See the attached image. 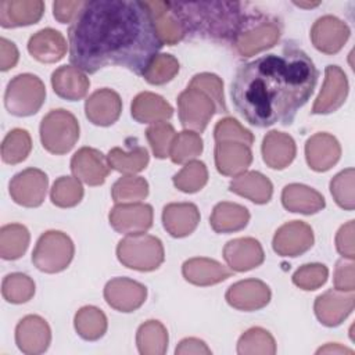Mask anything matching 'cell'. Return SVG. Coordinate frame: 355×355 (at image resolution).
<instances>
[{"instance_id": "1", "label": "cell", "mask_w": 355, "mask_h": 355, "mask_svg": "<svg viewBox=\"0 0 355 355\" xmlns=\"http://www.w3.org/2000/svg\"><path fill=\"white\" fill-rule=\"evenodd\" d=\"M69 61L87 73L108 65L143 75L162 42L144 1H85L68 29Z\"/></svg>"}, {"instance_id": "2", "label": "cell", "mask_w": 355, "mask_h": 355, "mask_svg": "<svg viewBox=\"0 0 355 355\" xmlns=\"http://www.w3.org/2000/svg\"><path fill=\"white\" fill-rule=\"evenodd\" d=\"M318 69L301 49L287 44L282 54H268L241 65L232 82V98L243 118L258 128L293 123L309 100Z\"/></svg>"}, {"instance_id": "3", "label": "cell", "mask_w": 355, "mask_h": 355, "mask_svg": "<svg viewBox=\"0 0 355 355\" xmlns=\"http://www.w3.org/2000/svg\"><path fill=\"white\" fill-rule=\"evenodd\" d=\"M184 35L232 42L250 28L243 4L237 1H168Z\"/></svg>"}, {"instance_id": "4", "label": "cell", "mask_w": 355, "mask_h": 355, "mask_svg": "<svg viewBox=\"0 0 355 355\" xmlns=\"http://www.w3.org/2000/svg\"><path fill=\"white\" fill-rule=\"evenodd\" d=\"M116 257L126 268L150 272L157 269L165 258L159 239L146 233L128 234L118 243Z\"/></svg>"}, {"instance_id": "5", "label": "cell", "mask_w": 355, "mask_h": 355, "mask_svg": "<svg viewBox=\"0 0 355 355\" xmlns=\"http://www.w3.org/2000/svg\"><path fill=\"white\" fill-rule=\"evenodd\" d=\"M46 98L44 83L32 73H21L12 78L4 93V105L15 116L36 114Z\"/></svg>"}, {"instance_id": "6", "label": "cell", "mask_w": 355, "mask_h": 355, "mask_svg": "<svg viewBox=\"0 0 355 355\" xmlns=\"http://www.w3.org/2000/svg\"><path fill=\"white\" fill-rule=\"evenodd\" d=\"M79 139V123L67 110H51L40 122V141L55 155L68 153Z\"/></svg>"}, {"instance_id": "7", "label": "cell", "mask_w": 355, "mask_h": 355, "mask_svg": "<svg viewBox=\"0 0 355 355\" xmlns=\"http://www.w3.org/2000/svg\"><path fill=\"white\" fill-rule=\"evenodd\" d=\"M73 252V243L68 234L49 230L39 237L32 252V262L44 273H57L71 263Z\"/></svg>"}, {"instance_id": "8", "label": "cell", "mask_w": 355, "mask_h": 355, "mask_svg": "<svg viewBox=\"0 0 355 355\" xmlns=\"http://www.w3.org/2000/svg\"><path fill=\"white\" fill-rule=\"evenodd\" d=\"M178 111L182 126L197 133L204 132L214 114L218 112L214 100L205 92L191 86L179 94Z\"/></svg>"}, {"instance_id": "9", "label": "cell", "mask_w": 355, "mask_h": 355, "mask_svg": "<svg viewBox=\"0 0 355 355\" xmlns=\"http://www.w3.org/2000/svg\"><path fill=\"white\" fill-rule=\"evenodd\" d=\"M49 186L47 175L37 168H28L17 173L10 182V196L11 198L28 208L39 207L46 197Z\"/></svg>"}, {"instance_id": "10", "label": "cell", "mask_w": 355, "mask_h": 355, "mask_svg": "<svg viewBox=\"0 0 355 355\" xmlns=\"http://www.w3.org/2000/svg\"><path fill=\"white\" fill-rule=\"evenodd\" d=\"M153 207L144 202H121L110 212V225L122 234L146 233L153 226Z\"/></svg>"}, {"instance_id": "11", "label": "cell", "mask_w": 355, "mask_h": 355, "mask_svg": "<svg viewBox=\"0 0 355 355\" xmlns=\"http://www.w3.org/2000/svg\"><path fill=\"white\" fill-rule=\"evenodd\" d=\"M313 244L312 227L302 220H293L280 226L273 236V250L282 257H298Z\"/></svg>"}, {"instance_id": "12", "label": "cell", "mask_w": 355, "mask_h": 355, "mask_svg": "<svg viewBox=\"0 0 355 355\" xmlns=\"http://www.w3.org/2000/svg\"><path fill=\"white\" fill-rule=\"evenodd\" d=\"M146 297V286L128 277H115L104 287V298L107 304L119 312L136 311L144 304Z\"/></svg>"}, {"instance_id": "13", "label": "cell", "mask_w": 355, "mask_h": 355, "mask_svg": "<svg viewBox=\"0 0 355 355\" xmlns=\"http://www.w3.org/2000/svg\"><path fill=\"white\" fill-rule=\"evenodd\" d=\"M51 341V330L47 322L37 315L22 318L15 327V343L26 355L44 352Z\"/></svg>"}, {"instance_id": "14", "label": "cell", "mask_w": 355, "mask_h": 355, "mask_svg": "<svg viewBox=\"0 0 355 355\" xmlns=\"http://www.w3.org/2000/svg\"><path fill=\"white\" fill-rule=\"evenodd\" d=\"M348 94V79L337 65H327L324 82L312 107V114H329L340 108Z\"/></svg>"}, {"instance_id": "15", "label": "cell", "mask_w": 355, "mask_h": 355, "mask_svg": "<svg viewBox=\"0 0 355 355\" xmlns=\"http://www.w3.org/2000/svg\"><path fill=\"white\" fill-rule=\"evenodd\" d=\"M110 164L101 151L92 147L79 148L71 159L73 176L89 186H100L110 173Z\"/></svg>"}, {"instance_id": "16", "label": "cell", "mask_w": 355, "mask_h": 355, "mask_svg": "<svg viewBox=\"0 0 355 355\" xmlns=\"http://www.w3.org/2000/svg\"><path fill=\"white\" fill-rule=\"evenodd\" d=\"M349 37L348 25L333 15L316 19L311 29L312 44L324 54L338 53Z\"/></svg>"}, {"instance_id": "17", "label": "cell", "mask_w": 355, "mask_h": 355, "mask_svg": "<svg viewBox=\"0 0 355 355\" xmlns=\"http://www.w3.org/2000/svg\"><path fill=\"white\" fill-rule=\"evenodd\" d=\"M354 291L329 290L320 294L313 305L315 315L324 326H338L354 309Z\"/></svg>"}, {"instance_id": "18", "label": "cell", "mask_w": 355, "mask_h": 355, "mask_svg": "<svg viewBox=\"0 0 355 355\" xmlns=\"http://www.w3.org/2000/svg\"><path fill=\"white\" fill-rule=\"evenodd\" d=\"M270 288L258 279L240 280L226 291V301L230 306L240 311H257L266 306L270 301Z\"/></svg>"}, {"instance_id": "19", "label": "cell", "mask_w": 355, "mask_h": 355, "mask_svg": "<svg viewBox=\"0 0 355 355\" xmlns=\"http://www.w3.org/2000/svg\"><path fill=\"white\" fill-rule=\"evenodd\" d=\"M280 37V26L275 21H259L250 26L234 40V47L241 57H251L273 47Z\"/></svg>"}, {"instance_id": "20", "label": "cell", "mask_w": 355, "mask_h": 355, "mask_svg": "<svg viewBox=\"0 0 355 355\" xmlns=\"http://www.w3.org/2000/svg\"><path fill=\"white\" fill-rule=\"evenodd\" d=\"M223 258L233 272H245L259 266L265 259V254L258 240L240 237L226 243Z\"/></svg>"}, {"instance_id": "21", "label": "cell", "mask_w": 355, "mask_h": 355, "mask_svg": "<svg viewBox=\"0 0 355 355\" xmlns=\"http://www.w3.org/2000/svg\"><path fill=\"white\" fill-rule=\"evenodd\" d=\"M122 111L119 94L111 89H98L85 103L87 119L97 126H110L118 121Z\"/></svg>"}, {"instance_id": "22", "label": "cell", "mask_w": 355, "mask_h": 355, "mask_svg": "<svg viewBox=\"0 0 355 355\" xmlns=\"http://www.w3.org/2000/svg\"><path fill=\"white\" fill-rule=\"evenodd\" d=\"M252 162L250 146L241 141H216L215 165L225 176H237L247 171Z\"/></svg>"}, {"instance_id": "23", "label": "cell", "mask_w": 355, "mask_h": 355, "mask_svg": "<svg viewBox=\"0 0 355 355\" xmlns=\"http://www.w3.org/2000/svg\"><path fill=\"white\" fill-rule=\"evenodd\" d=\"M341 155L338 140L329 133H315L306 140L305 157L311 169L316 172L329 171Z\"/></svg>"}, {"instance_id": "24", "label": "cell", "mask_w": 355, "mask_h": 355, "mask_svg": "<svg viewBox=\"0 0 355 355\" xmlns=\"http://www.w3.org/2000/svg\"><path fill=\"white\" fill-rule=\"evenodd\" d=\"M44 12L40 0H3L0 1V25L17 28L36 24Z\"/></svg>"}, {"instance_id": "25", "label": "cell", "mask_w": 355, "mask_h": 355, "mask_svg": "<svg viewBox=\"0 0 355 355\" xmlns=\"http://www.w3.org/2000/svg\"><path fill=\"white\" fill-rule=\"evenodd\" d=\"M200 222V211L191 202H172L164 207L162 223L172 237H186Z\"/></svg>"}, {"instance_id": "26", "label": "cell", "mask_w": 355, "mask_h": 355, "mask_svg": "<svg viewBox=\"0 0 355 355\" xmlns=\"http://www.w3.org/2000/svg\"><path fill=\"white\" fill-rule=\"evenodd\" d=\"M184 279L196 286H211L220 283L233 275L232 269H227L222 263L211 258H191L182 266Z\"/></svg>"}, {"instance_id": "27", "label": "cell", "mask_w": 355, "mask_h": 355, "mask_svg": "<svg viewBox=\"0 0 355 355\" xmlns=\"http://www.w3.org/2000/svg\"><path fill=\"white\" fill-rule=\"evenodd\" d=\"M28 51L40 62H57L67 53V40L58 31L46 28L31 36Z\"/></svg>"}, {"instance_id": "28", "label": "cell", "mask_w": 355, "mask_h": 355, "mask_svg": "<svg viewBox=\"0 0 355 355\" xmlns=\"http://www.w3.org/2000/svg\"><path fill=\"white\" fill-rule=\"evenodd\" d=\"M51 86L57 96L61 98L76 101L87 94L90 87L89 78L76 67L62 65L51 75Z\"/></svg>"}, {"instance_id": "29", "label": "cell", "mask_w": 355, "mask_h": 355, "mask_svg": "<svg viewBox=\"0 0 355 355\" xmlns=\"http://www.w3.org/2000/svg\"><path fill=\"white\" fill-rule=\"evenodd\" d=\"M295 141L287 133L272 130L262 141V158L272 169H284L295 157Z\"/></svg>"}, {"instance_id": "30", "label": "cell", "mask_w": 355, "mask_h": 355, "mask_svg": "<svg viewBox=\"0 0 355 355\" xmlns=\"http://www.w3.org/2000/svg\"><path fill=\"white\" fill-rule=\"evenodd\" d=\"M282 202L283 207L290 212L304 215L316 214L326 205L324 198L319 191L300 183H291L283 189Z\"/></svg>"}, {"instance_id": "31", "label": "cell", "mask_w": 355, "mask_h": 355, "mask_svg": "<svg viewBox=\"0 0 355 355\" xmlns=\"http://www.w3.org/2000/svg\"><path fill=\"white\" fill-rule=\"evenodd\" d=\"M133 119L140 123H157L172 116V105L161 96L151 92L139 93L130 105Z\"/></svg>"}, {"instance_id": "32", "label": "cell", "mask_w": 355, "mask_h": 355, "mask_svg": "<svg viewBox=\"0 0 355 355\" xmlns=\"http://www.w3.org/2000/svg\"><path fill=\"white\" fill-rule=\"evenodd\" d=\"M230 191L248 198L255 204H266L273 193L272 182L257 171L243 172L230 182Z\"/></svg>"}, {"instance_id": "33", "label": "cell", "mask_w": 355, "mask_h": 355, "mask_svg": "<svg viewBox=\"0 0 355 355\" xmlns=\"http://www.w3.org/2000/svg\"><path fill=\"white\" fill-rule=\"evenodd\" d=\"M144 4L153 17L155 31L162 43L173 46L184 37V32L171 11L168 1H144Z\"/></svg>"}, {"instance_id": "34", "label": "cell", "mask_w": 355, "mask_h": 355, "mask_svg": "<svg viewBox=\"0 0 355 355\" xmlns=\"http://www.w3.org/2000/svg\"><path fill=\"white\" fill-rule=\"evenodd\" d=\"M250 220V212L245 207L234 202H219L215 205L209 223L216 233L239 232L247 226Z\"/></svg>"}, {"instance_id": "35", "label": "cell", "mask_w": 355, "mask_h": 355, "mask_svg": "<svg viewBox=\"0 0 355 355\" xmlns=\"http://www.w3.org/2000/svg\"><path fill=\"white\" fill-rule=\"evenodd\" d=\"M136 344L143 355H162L168 348V331L158 320H147L137 329Z\"/></svg>"}, {"instance_id": "36", "label": "cell", "mask_w": 355, "mask_h": 355, "mask_svg": "<svg viewBox=\"0 0 355 355\" xmlns=\"http://www.w3.org/2000/svg\"><path fill=\"white\" fill-rule=\"evenodd\" d=\"M29 232L21 223L4 225L0 229V255L3 259L21 258L29 245Z\"/></svg>"}, {"instance_id": "37", "label": "cell", "mask_w": 355, "mask_h": 355, "mask_svg": "<svg viewBox=\"0 0 355 355\" xmlns=\"http://www.w3.org/2000/svg\"><path fill=\"white\" fill-rule=\"evenodd\" d=\"M107 161L112 169L121 173L133 175L146 169L148 164V151L141 146H132L129 151L114 147L112 150H110Z\"/></svg>"}, {"instance_id": "38", "label": "cell", "mask_w": 355, "mask_h": 355, "mask_svg": "<svg viewBox=\"0 0 355 355\" xmlns=\"http://www.w3.org/2000/svg\"><path fill=\"white\" fill-rule=\"evenodd\" d=\"M75 330L85 340H98L107 330V318L96 306H83L75 315Z\"/></svg>"}, {"instance_id": "39", "label": "cell", "mask_w": 355, "mask_h": 355, "mask_svg": "<svg viewBox=\"0 0 355 355\" xmlns=\"http://www.w3.org/2000/svg\"><path fill=\"white\" fill-rule=\"evenodd\" d=\"M32 139L28 130L17 128L10 130L1 143V159L6 164H19L29 155Z\"/></svg>"}, {"instance_id": "40", "label": "cell", "mask_w": 355, "mask_h": 355, "mask_svg": "<svg viewBox=\"0 0 355 355\" xmlns=\"http://www.w3.org/2000/svg\"><path fill=\"white\" fill-rule=\"evenodd\" d=\"M237 352L240 355H273L276 352V343L268 330L262 327H251L240 337Z\"/></svg>"}, {"instance_id": "41", "label": "cell", "mask_w": 355, "mask_h": 355, "mask_svg": "<svg viewBox=\"0 0 355 355\" xmlns=\"http://www.w3.org/2000/svg\"><path fill=\"white\" fill-rule=\"evenodd\" d=\"M202 153V139L197 132L193 130H183L180 133H176L169 157L172 162L175 164H187L189 161H193Z\"/></svg>"}, {"instance_id": "42", "label": "cell", "mask_w": 355, "mask_h": 355, "mask_svg": "<svg viewBox=\"0 0 355 355\" xmlns=\"http://www.w3.org/2000/svg\"><path fill=\"white\" fill-rule=\"evenodd\" d=\"M147 194H148L147 180L144 178L133 176V175H125L119 178L111 189L112 200L118 204L139 202L140 200H144Z\"/></svg>"}, {"instance_id": "43", "label": "cell", "mask_w": 355, "mask_h": 355, "mask_svg": "<svg viewBox=\"0 0 355 355\" xmlns=\"http://www.w3.org/2000/svg\"><path fill=\"white\" fill-rule=\"evenodd\" d=\"M1 294L7 302L24 304L35 294L33 280L24 273H10L3 279Z\"/></svg>"}, {"instance_id": "44", "label": "cell", "mask_w": 355, "mask_h": 355, "mask_svg": "<svg viewBox=\"0 0 355 355\" xmlns=\"http://www.w3.org/2000/svg\"><path fill=\"white\" fill-rule=\"evenodd\" d=\"M83 197V187L75 176L58 178L50 191L51 202L61 208H71L80 202Z\"/></svg>"}, {"instance_id": "45", "label": "cell", "mask_w": 355, "mask_h": 355, "mask_svg": "<svg viewBox=\"0 0 355 355\" xmlns=\"http://www.w3.org/2000/svg\"><path fill=\"white\" fill-rule=\"evenodd\" d=\"M208 182V171L201 161H189L175 176L173 184L183 193H196Z\"/></svg>"}, {"instance_id": "46", "label": "cell", "mask_w": 355, "mask_h": 355, "mask_svg": "<svg viewBox=\"0 0 355 355\" xmlns=\"http://www.w3.org/2000/svg\"><path fill=\"white\" fill-rule=\"evenodd\" d=\"M354 182H355L354 168H347L341 171L330 182V191L334 201L347 211H352L355 208Z\"/></svg>"}, {"instance_id": "47", "label": "cell", "mask_w": 355, "mask_h": 355, "mask_svg": "<svg viewBox=\"0 0 355 355\" xmlns=\"http://www.w3.org/2000/svg\"><path fill=\"white\" fill-rule=\"evenodd\" d=\"M179 72V62L171 54H158L143 72V78L150 85H165Z\"/></svg>"}, {"instance_id": "48", "label": "cell", "mask_w": 355, "mask_h": 355, "mask_svg": "<svg viewBox=\"0 0 355 355\" xmlns=\"http://www.w3.org/2000/svg\"><path fill=\"white\" fill-rule=\"evenodd\" d=\"M146 136H147L151 150L157 158L162 159V158L169 157L171 146L176 136V132L169 122L162 121V122L153 123L146 130Z\"/></svg>"}, {"instance_id": "49", "label": "cell", "mask_w": 355, "mask_h": 355, "mask_svg": "<svg viewBox=\"0 0 355 355\" xmlns=\"http://www.w3.org/2000/svg\"><path fill=\"white\" fill-rule=\"evenodd\" d=\"M189 86L197 87V89L205 92L216 104V110L219 114L227 112V107H226L225 96H223V82L218 75L209 73V72L197 73L191 78Z\"/></svg>"}, {"instance_id": "50", "label": "cell", "mask_w": 355, "mask_h": 355, "mask_svg": "<svg viewBox=\"0 0 355 355\" xmlns=\"http://www.w3.org/2000/svg\"><path fill=\"white\" fill-rule=\"evenodd\" d=\"M215 141H241L247 146L254 143V135L240 125L234 118H223L220 119L214 129Z\"/></svg>"}, {"instance_id": "51", "label": "cell", "mask_w": 355, "mask_h": 355, "mask_svg": "<svg viewBox=\"0 0 355 355\" xmlns=\"http://www.w3.org/2000/svg\"><path fill=\"white\" fill-rule=\"evenodd\" d=\"M329 269L322 263H306L295 270L293 283L302 290H316L327 280Z\"/></svg>"}, {"instance_id": "52", "label": "cell", "mask_w": 355, "mask_h": 355, "mask_svg": "<svg viewBox=\"0 0 355 355\" xmlns=\"http://www.w3.org/2000/svg\"><path fill=\"white\" fill-rule=\"evenodd\" d=\"M334 288L340 291H354L355 288V270L354 259H340L334 269L333 277Z\"/></svg>"}, {"instance_id": "53", "label": "cell", "mask_w": 355, "mask_h": 355, "mask_svg": "<svg viewBox=\"0 0 355 355\" xmlns=\"http://www.w3.org/2000/svg\"><path fill=\"white\" fill-rule=\"evenodd\" d=\"M354 220L343 225L336 236L337 251L347 259H354L355 257V244H354Z\"/></svg>"}, {"instance_id": "54", "label": "cell", "mask_w": 355, "mask_h": 355, "mask_svg": "<svg viewBox=\"0 0 355 355\" xmlns=\"http://www.w3.org/2000/svg\"><path fill=\"white\" fill-rule=\"evenodd\" d=\"M85 1H54L53 3V14L54 18L61 24H68L75 19L79 10L82 8Z\"/></svg>"}, {"instance_id": "55", "label": "cell", "mask_w": 355, "mask_h": 355, "mask_svg": "<svg viewBox=\"0 0 355 355\" xmlns=\"http://www.w3.org/2000/svg\"><path fill=\"white\" fill-rule=\"evenodd\" d=\"M18 49L17 46L6 39L1 37L0 39V69L1 71H8L12 67H15V64L18 62Z\"/></svg>"}, {"instance_id": "56", "label": "cell", "mask_w": 355, "mask_h": 355, "mask_svg": "<svg viewBox=\"0 0 355 355\" xmlns=\"http://www.w3.org/2000/svg\"><path fill=\"white\" fill-rule=\"evenodd\" d=\"M176 355H187V354H205L209 355L211 349L207 347V344L200 338H184L179 343V345L175 349Z\"/></svg>"}, {"instance_id": "57", "label": "cell", "mask_w": 355, "mask_h": 355, "mask_svg": "<svg viewBox=\"0 0 355 355\" xmlns=\"http://www.w3.org/2000/svg\"><path fill=\"white\" fill-rule=\"evenodd\" d=\"M354 354L352 349L349 348H345V347H341L340 344H327L326 347L323 348H319L316 351V354Z\"/></svg>"}, {"instance_id": "58", "label": "cell", "mask_w": 355, "mask_h": 355, "mask_svg": "<svg viewBox=\"0 0 355 355\" xmlns=\"http://www.w3.org/2000/svg\"><path fill=\"white\" fill-rule=\"evenodd\" d=\"M294 4H295V6H298V7L311 8V7H316V6H319L320 3H319V1H316V3H302V1H294Z\"/></svg>"}]
</instances>
